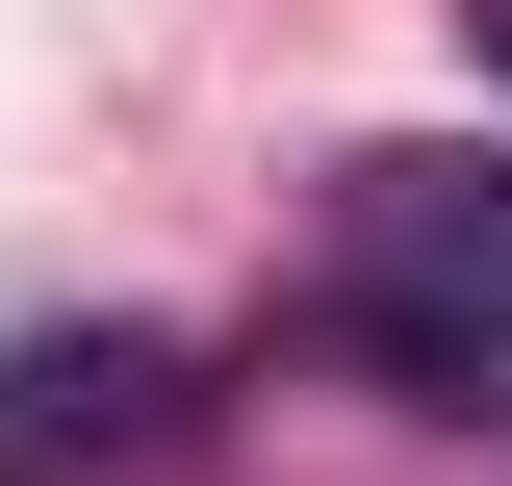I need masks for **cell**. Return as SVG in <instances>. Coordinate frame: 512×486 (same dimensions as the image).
Masks as SVG:
<instances>
[{"instance_id": "cell-2", "label": "cell", "mask_w": 512, "mask_h": 486, "mask_svg": "<svg viewBox=\"0 0 512 486\" xmlns=\"http://www.w3.org/2000/svg\"><path fill=\"white\" fill-rule=\"evenodd\" d=\"M308 359L359 410H436V435H512V282H333Z\"/></svg>"}, {"instance_id": "cell-1", "label": "cell", "mask_w": 512, "mask_h": 486, "mask_svg": "<svg viewBox=\"0 0 512 486\" xmlns=\"http://www.w3.org/2000/svg\"><path fill=\"white\" fill-rule=\"evenodd\" d=\"M205 435V359L180 333H26V359H0V486H128V461H180Z\"/></svg>"}, {"instance_id": "cell-3", "label": "cell", "mask_w": 512, "mask_h": 486, "mask_svg": "<svg viewBox=\"0 0 512 486\" xmlns=\"http://www.w3.org/2000/svg\"><path fill=\"white\" fill-rule=\"evenodd\" d=\"M333 256L359 282H512V154H359L333 180Z\"/></svg>"}]
</instances>
